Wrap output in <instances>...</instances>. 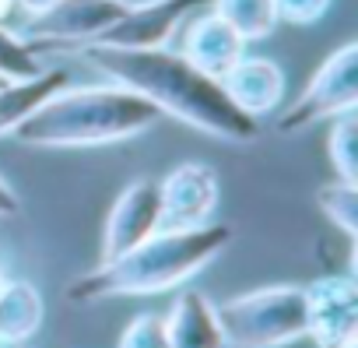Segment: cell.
<instances>
[{"mask_svg": "<svg viewBox=\"0 0 358 348\" xmlns=\"http://www.w3.org/2000/svg\"><path fill=\"white\" fill-rule=\"evenodd\" d=\"M232 243V225L208 222L197 229H158L134 250L99 260L88 274L67 285L71 302H99L120 295H155L179 288L197 271H204Z\"/></svg>", "mask_w": 358, "mask_h": 348, "instance_id": "2", "label": "cell"}, {"mask_svg": "<svg viewBox=\"0 0 358 348\" xmlns=\"http://www.w3.org/2000/svg\"><path fill=\"white\" fill-rule=\"evenodd\" d=\"M116 348H169L165 316H162V313H137V316L123 327Z\"/></svg>", "mask_w": 358, "mask_h": 348, "instance_id": "20", "label": "cell"}, {"mask_svg": "<svg viewBox=\"0 0 358 348\" xmlns=\"http://www.w3.org/2000/svg\"><path fill=\"white\" fill-rule=\"evenodd\" d=\"M85 64L102 71L109 81L130 88L134 95L148 99L158 113L183 120L218 141L229 144H253L260 137V120L243 113L218 78L197 71L179 50L151 46V50H116L85 43L74 50Z\"/></svg>", "mask_w": 358, "mask_h": 348, "instance_id": "1", "label": "cell"}, {"mask_svg": "<svg viewBox=\"0 0 358 348\" xmlns=\"http://www.w3.org/2000/svg\"><path fill=\"white\" fill-rule=\"evenodd\" d=\"M130 8V0H57V4L25 22L18 32L32 43L36 53L43 50H78L85 43L102 39Z\"/></svg>", "mask_w": 358, "mask_h": 348, "instance_id": "6", "label": "cell"}, {"mask_svg": "<svg viewBox=\"0 0 358 348\" xmlns=\"http://www.w3.org/2000/svg\"><path fill=\"white\" fill-rule=\"evenodd\" d=\"M18 348H22V344H18Z\"/></svg>", "mask_w": 358, "mask_h": 348, "instance_id": "27", "label": "cell"}, {"mask_svg": "<svg viewBox=\"0 0 358 348\" xmlns=\"http://www.w3.org/2000/svg\"><path fill=\"white\" fill-rule=\"evenodd\" d=\"M0 85H4V78H0Z\"/></svg>", "mask_w": 358, "mask_h": 348, "instance_id": "26", "label": "cell"}, {"mask_svg": "<svg viewBox=\"0 0 358 348\" xmlns=\"http://www.w3.org/2000/svg\"><path fill=\"white\" fill-rule=\"evenodd\" d=\"M15 15H18L15 11V0H0V25H8Z\"/></svg>", "mask_w": 358, "mask_h": 348, "instance_id": "24", "label": "cell"}, {"mask_svg": "<svg viewBox=\"0 0 358 348\" xmlns=\"http://www.w3.org/2000/svg\"><path fill=\"white\" fill-rule=\"evenodd\" d=\"M187 32H183V46H179V53H183L197 71L211 74V78H222L243 53H246V39L222 18L215 15L211 8L197 11L194 18H187Z\"/></svg>", "mask_w": 358, "mask_h": 348, "instance_id": "11", "label": "cell"}, {"mask_svg": "<svg viewBox=\"0 0 358 348\" xmlns=\"http://www.w3.org/2000/svg\"><path fill=\"white\" fill-rule=\"evenodd\" d=\"M306 288V337L316 348L358 344V285L351 274H323Z\"/></svg>", "mask_w": 358, "mask_h": 348, "instance_id": "8", "label": "cell"}, {"mask_svg": "<svg viewBox=\"0 0 358 348\" xmlns=\"http://www.w3.org/2000/svg\"><path fill=\"white\" fill-rule=\"evenodd\" d=\"M46 67L39 64V53L32 50L29 39L11 32L8 25H0V78L4 81H25L43 74Z\"/></svg>", "mask_w": 358, "mask_h": 348, "instance_id": "19", "label": "cell"}, {"mask_svg": "<svg viewBox=\"0 0 358 348\" xmlns=\"http://www.w3.org/2000/svg\"><path fill=\"white\" fill-rule=\"evenodd\" d=\"M22 211V197H18V190L0 176V218H15Z\"/></svg>", "mask_w": 358, "mask_h": 348, "instance_id": "22", "label": "cell"}, {"mask_svg": "<svg viewBox=\"0 0 358 348\" xmlns=\"http://www.w3.org/2000/svg\"><path fill=\"white\" fill-rule=\"evenodd\" d=\"M229 348H285L306 337V288L264 285L215 306Z\"/></svg>", "mask_w": 358, "mask_h": 348, "instance_id": "4", "label": "cell"}, {"mask_svg": "<svg viewBox=\"0 0 358 348\" xmlns=\"http://www.w3.org/2000/svg\"><path fill=\"white\" fill-rule=\"evenodd\" d=\"M211 11L222 15L246 43H260L278 29L274 0H211Z\"/></svg>", "mask_w": 358, "mask_h": 348, "instance_id": "16", "label": "cell"}, {"mask_svg": "<svg viewBox=\"0 0 358 348\" xmlns=\"http://www.w3.org/2000/svg\"><path fill=\"white\" fill-rule=\"evenodd\" d=\"M316 204L334 229H341L348 239L358 236V183H344V180L323 183L316 190Z\"/></svg>", "mask_w": 358, "mask_h": 348, "instance_id": "18", "label": "cell"}, {"mask_svg": "<svg viewBox=\"0 0 358 348\" xmlns=\"http://www.w3.org/2000/svg\"><path fill=\"white\" fill-rule=\"evenodd\" d=\"M165 334H169V348H229L215 302L197 288L176 295L165 316Z\"/></svg>", "mask_w": 358, "mask_h": 348, "instance_id": "13", "label": "cell"}, {"mask_svg": "<svg viewBox=\"0 0 358 348\" xmlns=\"http://www.w3.org/2000/svg\"><path fill=\"white\" fill-rule=\"evenodd\" d=\"M278 8V22L288 25H316L323 22V15L334 8V0H274Z\"/></svg>", "mask_w": 358, "mask_h": 348, "instance_id": "21", "label": "cell"}, {"mask_svg": "<svg viewBox=\"0 0 358 348\" xmlns=\"http://www.w3.org/2000/svg\"><path fill=\"white\" fill-rule=\"evenodd\" d=\"M218 81L229 92V99L257 120L274 113L285 99V71H281V64H274L267 57H246L243 53Z\"/></svg>", "mask_w": 358, "mask_h": 348, "instance_id": "12", "label": "cell"}, {"mask_svg": "<svg viewBox=\"0 0 358 348\" xmlns=\"http://www.w3.org/2000/svg\"><path fill=\"white\" fill-rule=\"evenodd\" d=\"M8 281V271H4V264H0V285H4Z\"/></svg>", "mask_w": 358, "mask_h": 348, "instance_id": "25", "label": "cell"}, {"mask_svg": "<svg viewBox=\"0 0 358 348\" xmlns=\"http://www.w3.org/2000/svg\"><path fill=\"white\" fill-rule=\"evenodd\" d=\"M211 8V0H141L130 4L127 15L102 36L95 39L99 46H116V50H151L165 46L169 36L183 25L190 15Z\"/></svg>", "mask_w": 358, "mask_h": 348, "instance_id": "9", "label": "cell"}, {"mask_svg": "<svg viewBox=\"0 0 358 348\" xmlns=\"http://www.w3.org/2000/svg\"><path fill=\"white\" fill-rule=\"evenodd\" d=\"M358 102V43H341L309 78L302 95L278 116V134H299L341 113H351Z\"/></svg>", "mask_w": 358, "mask_h": 348, "instance_id": "5", "label": "cell"}, {"mask_svg": "<svg viewBox=\"0 0 358 348\" xmlns=\"http://www.w3.org/2000/svg\"><path fill=\"white\" fill-rule=\"evenodd\" d=\"M158 109L130 88L106 85H67L53 92L25 123L15 127V141L25 148H95L144 134L158 123Z\"/></svg>", "mask_w": 358, "mask_h": 348, "instance_id": "3", "label": "cell"}, {"mask_svg": "<svg viewBox=\"0 0 358 348\" xmlns=\"http://www.w3.org/2000/svg\"><path fill=\"white\" fill-rule=\"evenodd\" d=\"M327 158H330V169L337 180L358 183V116H355V109L330 120Z\"/></svg>", "mask_w": 358, "mask_h": 348, "instance_id": "17", "label": "cell"}, {"mask_svg": "<svg viewBox=\"0 0 358 348\" xmlns=\"http://www.w3.org/2000/svg\"><path fill=\"white\" fill-rule=\"evenodd\" d=\"M162 229H197L215 222L222 201V176L208 162H179L158 180Z\"/></svg>", "mask_w": 358, "mask_h": 348, "instance_id": "7", "label": "cell"}, {"mask_svg": "<svg viewBox=\"0 0 358 348\" xmlns=\"http://www.w3.org/2000/svg\"><path fill=\"white\" fill-rule=\"evenodd\" d=\"M162 229V201H158V180H134L120 190V197L113 201V211L106 218L102 229V257L99 260H113L127 250H134L137 243H144L148 236H155Z\"/></svg>", "mask_w": 358, "mask_h": 348, "instance_id": "10", "label": "cell"}, {"mask_svg": "<svg viewBox=\"0 0 358 348\" xmlns=\"http://www.w3.org/2000/svg\"><path fill=\"white\" fill-rule=\"evenodd\" d=\"M67 85H71V71H64V67L43 71L25 81H4L0 85V137L15 134L18 123H25L53 92H60Z\"/></svg>", "mask_w": 358, "mask_h": 348, "instance_id": "15", "label": "cell"}, {"mask_svg": "<svg viewBox=\"0 0 358 348\" xmlns=\"http://www.w3.org/2000/svg\"><path fill=\"white\" fill-rule=\"evenodd\" d=\"M53 4H57V0H15V11H18V15H29V18H36V15L50 11Z\"/></svg>", "mask_w": 358, "mask_h": 348, "instance_id": "23", "label": "cell"}, {"mask_svg": "<svg viewBox=\"0 0 358 348\" xmlns=\"http://www.w3.org/2000/svg\"><path fill=\"white\" fill-rule=\"evenodd\" d=\"M46 316L43 292L25 278H8L0 285V348L25 344Z\"/></svg>", "mask_w": 358, "mask_h": 348, "instance_id": "14", "label": "cell"}]
</instances>
